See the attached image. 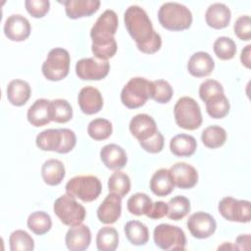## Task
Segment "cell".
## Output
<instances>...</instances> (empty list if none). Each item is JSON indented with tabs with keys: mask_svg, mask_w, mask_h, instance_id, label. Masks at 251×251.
<instances>
[{
	"mask_svg": "<svg viewBox=\"0 0 251 251\" xmlns=\"http://www.w3.org/2000/svg\"><path fill=\"white\" fill-rule=\"evenodd\" d=\"M77 102L82 113L93 115L98 113L103 107V97L101 92L93 86H84L80 89Z\"/></svg>",
	"mask_w": 251,
	"mask_h": 251,
	"instance_id": "17",
	"label": "cell"
},
{
	"mask_svg": "<svg viewBox=\"0 0 251 251\" xmlns=\"http://www.w3.org/2000/svg\"><path fill=\"white\" fill-rule=\"evenodd\" d=\"M167 204V217L174 221H179L183 219L190 211V201L181 195L173 197Z\"/></svg>",
	"mask_w": 251,
	"mask_h": 251,
	"instance_id": "36",
	"label": "cell"
},
{
	"mask_svg": "<svg viewBox=\"0 0 251 251\" xmlns=\"http://www.w3.org/2000/svg\"><path fill=\"white\" fill-rule=\"evenodd\" d=\"M71 57L64 48H53L49 51L46 60L42 64L43 75L51 81H59L65 78L70 71Z\"/></svg>",
	"mask_w": 251,
	"mask_h": 251,
	"instance_id": "8",
	"label": "cell"
},
{
	"mask_svg": "<svg viewBox=\"0 0 251 251\" xmlns=\"http://www.w3.org/2000/svg\"><path fill=\"white\" fill-rule=\"evenodd\" d=\"M63 132V140L62 145L57 153L66 154L74 149L76 144V136L75 133L70 128H62Z\"/></svg>",
	"mask_w": 251,
	"mask_h": 251,
	"instance_id": "46",
	"label": "cell"
},
{
	"mask_svg": "<svg viewBox=\"0 0 251 251\" xmlns=\"http://www.w3.org/2000/svg\"><path fill=\"white\" fill-rule=\"evenodd\" d=\"M250 248V234H240L235 239L234 249L249 250Z\"/></svg>",
	"mask_w": 251,
	"mask_h": 251,
	"instance_id": "48",
	"label": "cell"
},
{
	"mask_svg": "<svg viewBox=\"0 0 251 251\" xmlns=\"http://www.w3.org/2000/svg\"><path fill=\"white\" fill-rule=\"evenodd\" d=\"M218 209L222 217L229 222H250L251 210L250 202L248 200H237L227 196L219 202Z\"/></svg>",
	"mask_w": 251,
	"mask_h": 251,
	"instance_id": "10",
	"label": "cell"
},
{
	"mask_svg": "<svg viewBox=\"0 0 251 251\" xmlns=\"http://www.w3.org/2000/svg\"><path fill=\"white\" fill-rule=\"evenodd\" d=\"M109 71V62L95 57L80 59L75 64V74L83 80H100L107 76Z\"/></svg>",
	"mask_w": 251,
	"mask_h": 251,
	"instance_id": "11",
	"label": "cell"
},
{
	"mask_svg": "<svg viewBox=\"0 0 251 251\" xmlns=\"http://www.w3.org/2000/svg\"><path fill=\"white\" fill-rule=\"evenodd\" d=\"M66 175L64 164L58 159H49L41 167V176L48 185L55 186L62 182Z\"/></svg>",
	"mask_w": 251,
	"mask_h": 251,
	"instance_id": "26",
	"label": "cell"
},
{
	"mask_svg": "<svg viewBox=\"0 0 251 251\" xmlns=\"http://www.w3.org/2000/svg\"><path fill=\"white\" fill-rule=\"evenodd\" d=\"M53 210L60 221L69 226L80 225L86 216L84 207L79 204L75 197L67 193L55 200Z\"/></svg>",
	"mask_w": 251,
	"mask_h": 251,
	"instance_id": "7",
	"label": "cell"
},
{
	"mask_svg": "<svg viewBox=\"0 0 251 251\" xmlns=\"http://www.w3.org/2000/svg\"><path fill=\"white\" fill-rule=\"evenodd\" d=\"M196 148V139L189 134H176L170 141L171 152L177 157H190L195 153Z\"/></svg>",
	"mask_w": 251,
	"mask_h": 251,
	"instance_id": "27",
	"label": "cell"
},
{
	"mask_svg": "<svg viewBox=\"0 0 251 251\" xmlns=\"http://www.w3.org/2000/svg\"><path fill=\"white\" fill-rule=\"evenodd\" d=\"M201 140L208 148H219L223 146L226 140V131L220 126H207L201 133Z\"/></svg>",
	"mask_w": 251,
	"mask_h": 251,
	"instance_id": "31",
	"label": "cell"
},
{
	"mask_svg": "<svg viewBox=\"0 0 251 251\" xmlns=\"http://www.w3.org/2000/svg\"><path fill=\"white\" fill-rule=\"evenodd\" d=\"M154 243L163 250H184L186 237L183 230L170 224H160L153 231Z\"/></svg>",
	"mask_w": 251,
	"mask_h": 251,
	"instance_id": "9",
	"label": "cell"
},
{
	"mask_svg": "<svg viewBox=\"0 0 251 251\" xmlns=\"http://www.w3.org/2000/svg\"><path fill=\"white\" fill-rule=\"evenodd\" d=\"M206 111L213 119H222L226 117L230 109L228 99L224 94H219L209 98L206 102Z\"/></svg>",
	"mask_w": 251,
	"mask_h": 251,
	"instance_id": "34",
	"label": "cell"
},
{
	"mask_svg": "<svg viewBox=\"0 0 251 251\" xmlns=\"http://www.w3.org/2000/svg\"><path fill=\"white\" fill-rule=\"evenodd\" d=\"M91 242V231L86 225L72 226L66 233L65 243L71 251H83L87 249Z\"/></svg>",
	"mask_w": 251,
	"mask_h": 251,
	"instance_id": "16",
	"label": "cell"
},
{
	"mask_svg": "<svg viewBox=\"0 0 251 251\" xmlns=\"http://www.w3.org/2000/svg\"><path fill=\"white\" fill-rule=\"evenodd\" d=\"M152 81L135 76L130 78L123 87L121 101L128 109H136L143 106L151 98Z\"/></svg>",
	"mask_w": 251,
	"mask_h": 251,
	"instance_id": "4",
	"label": "cell"
},
{
	"mask_svg": "<svg viewBox=\"0 0 251 251\" xmlns=\"http://www.w3.org/2000/svg\"><path fill=\"white\" fill-rule=\"evenodd\" d=\"M219 94H224V87L218 80L206 79L199 86V97L203 102Z\"/></svg>",
	"mask_w": 251,
	"mask_h": 251,
	"instance_id": "42",
	"label": "cell"
},
{
	"mask_svg": "<svg viewBox=\"0 0 251 251\" xmlns=\"http://www.w3.org/2000/svg\"><path fill=\"white\" fill-rule=\"evenodd\" d=\"M67 194L78 198L83 202H92L102 191V183L94 176H76L66 184Z\"/></svg>",
	"mask_w": 251,
	"mask_h": 251,
	"instance_id": "6",
	"label": "cell"
},
{
	"mask_svg": "<svg viewBox=\"0 0 251 251\" xmlns=\"http://www.w3.org/2000/svg\"><path fill=\"white\" fill-rule=\"evenodd\" d=\"M27 121L33 126H43L51 120V101L40 98L37 99L27 110Z\"/></svg>",
	"mask_w": 251,
	"mask_h": 251,
	"instance_id": "23",
	"label": "cell"
},
{
	"mask_svg": "<svg viewBox=\"0 0 251 251\" xmlns=\"http://www.w3.org/2000/svg\"><path fill=\"white\" fill-rule=\"evenodd\" d=\"M168 213V204L163 201H156L153 203L150 211L146 215L152 220H159L167 216Z\"/></svg>",
	"mask_w": 251,
	"mask_h": 251,
	"instance_id": "47",
	"label": "cell"
},
{
	"mask_svg": "<svg viewBox=\"0 0 251 251\" xmlns=\"http://www.w3.org/2000/svg\"><path fill=\"white\" fill-rule=\"evenodd\" d=\"M215 68V62L211 55L204 51H199L191 55L187 63L188 73L195 77L209 75Z\"/></svg>",
	"mask_w": 251,
	"mask_h": 251,
	"instance_id": "20",
	"label": "cell"
},
{
	"mask_svg": "<svg viewBox=\"0 0 251 251\" xmlns=\"http://www.w3.org/2000/svg\"><path fill=\"white\" fill-rule=\"evenodd\" d=\"M213 49L219 59L230 60L236 53V44L230 37L220 36L214 41Z\"/></svg>",
	"mask_w": 251,
	"mask_h": 251,
	"instance_id": "40",
	"label": "cell"
},
{
	"mask_svg": "<svg viewBox=\"0 0 251 251\" xmlns=\"http://www.w3.org/2000/svg\"><path fill=\"white\" fill-rule=\"evenodd\" d=\"M73 118V108L65 99L51 101V120L58 124H65Z\"/></svg>",
	"mask_w": 251,
	"mask_h": 251,
	"instance_id": "38",
	"label": "cell"
},
{
	"mask_svg": "<svg viewBox=\"0 0 251 251\" xmlns=\"http://www.w3.org/2000/svg\"><path fill=\"white\" fill-rule=\"evenodd\" d=\"M153 202L151 198L143 192H137L130 196L126 202L127 210L130 214L135 216L147 215L150 211Z\"/></svg>",
	"mask_w": 251,
	"mask_h": 251,
	"instance_id": "35",
	"label": "cell"
},
{
	"mask_svg": "<svg viewBox=\"0 0 251 251\" xmlns=\"http://www.w3.org/2000/svg\"><path fill=\"white\" fill-rule=\"evenodd\" d=\"M230 10L224 3H214L210 5L205 13L207 25L216 29L226 27L230 22Z\"/></svg>",
	"mask_w": 251,
	"mask_h": 251,
	"instance_id": "22",
	"label": "cell"
},
{
	"mask_svg": "<svg viewBox=\"0 0 251 251\" xmlns=\"http://www.w3.org/2000/svg\"><path fill=\"white\" fill-rule=\"evenodd\" d=\"M175 186L181 189L192 188L198 181V173L196 169L184 162L174 164L170 168Z\"/></svg>",
	"mask_w": 251,
	"mask_h": 251,
	"instance_id": "13",
	"label": "cell"
},
{
	"mask_svg": "<svg viewBox=\"0 0 251 251\" xmlns=\"http://www.w3.org/2000/svg\"><path fill=\"white\" fill-rule=\"evenodd\" d=\"M125 25L136 43L139 51L145 54H153L160 50L162 38L153 28V25L146 11L137 5L126 8L124 15Z\"/></svg>",
	"mask_w": 251,
	"mask_h": 251,
	"instance_id": "1",
	"label": "cell"
},
{
	"mask_svg": "<svg viewBox=\"0 0 251 251\" xmlns=\"http://www.w3.org/2000/svg\"><path fill=\"white\" fill-rule=\"evenodd\" d=\"M174 188L175 183L168 169H159L150 179V189L157 196H167L173 192Z\"/></svg>",
	"mask_w": 251,
	"mask_h": 251,
	"instance_id": "25",
	"label": "cell"
},
{
	"mask_svg": "<svg viewBox=\"0 0 251 251\" xmlns=\"http://www.w3.org/2000/svg\"><path fill=\"white\" fill-rule=\"evenodd\" d=\"M113 131V126L110 121L97 118L92 120L87 126L88 135L94 140H104L107 139Z\"/></svg>",
	"mask_w": 251,
	"mask_h": 251,
	"instance_id": "37",
	"label": "cell"
},
{
	"mask_svg": "<svg viewBox=\"0 0 251 251\" xmlns=\"http://www.w3.org/2000/svg\"><path fill=\"white\" fill-rule=\"evenodd\" d=\"M31 26L28 20L19 14L11 15L4 24V33L12 41H24L30 34Z\"/></svg>",
	"mask_w": 251,
	"mask_h": 251,
	"instance_id": "14",
	"label": "cell"
},
{
	"mask_svg": "<svg viewBox=\"0 0 251 251\" xmlns=\"http://www.w3.org/2000/svg\"><path fill=\"white\" fill-rule=\"evenodd\" d=\"M176 124L184 129L194 130L202 124V114L198 103L191 97H180L174 107Z\"/></svg>",
	"mask_w": 251,
	"mask_h": 251,
	"instance_id": "5",
	"label": "cell"
},
{
	"mask_svg": "<svg viewBox=\"0 0 251 251\" xmlns=\"http://www.w3.org/2000/svg\"><path fill=\"white\" fill-rule=\"evenodd\" d=\"M173 94V87L167 80L157 79L152 81V92L150 99H153L161 104H166L172 99Z\"/></svg>",
	"mask_w": 251,
	"mask_h": 251,
	"instance_id": "41",
	"label": "cell"
},
{
	"mask_svg": "<svg viewBox=\"0 0 251 251\" xmlns=\"http://www.w3.org/2000/svg\"><path fill=\"white\" fill-rule=\"evenodd\" d=\"M233 30L235 35L244 41H248L251 38V19L249 16L244 15L237 18L234 23Z\"/></svg>",
	"mask_w": 251,
	"mask_h": 251,
	"instance_id": "43",
	"label": "cell"
},
{
	"mask_svg": "<svg viewBox=\"0 0 251 251\" xmlns=\"http://www.w3.org/2000/svg\"><path fill=\"white\" fill-rule=\"evenodd\" d=\"M31 89L25 80L13 79L7 86V98L9 102L17 107L25 105L29 99Z\"/></svg>",
	"mask_w": 251,
	"mask_h": 251,
	"instance_id": "24",
	"label": "cell"
},
{
	"mask_svg": "<svg viewBox=\"0 0 251 251\" xmlns=\"http://www.w3.org/2000/svg\"><path fill=\"white\" fill-rule=\"evenodd\" d=\"M158 20L163 27L173 31L184 30L192 24L190 10L177 2H166L158 11Z\"/></svg>",
	"mask_w": 251,
	"mask_h": 251,
	"instance_id": "3",
	"label": "cell"
},
{
	"mask_svg": "<svg viewBox=\"0 0 251 251\" xmlns=\"http://www.w3.org/2000/svg\"><path fill=\"white\" fill-rule=\"evenodd\" d=\"M108 189L110 193H114L121 198L125 197L130 190L129 176L120 170L116 171L108 179Z\"/></svg>",
	"mask_w": 251,
	"mask_h": 251,
	"instance_id": "32",
	"label": "cell"
},
{
	"mask_svg": "<svg viewBox=\"0 0 251 251\" xmlns=\"http://www.w3.org/2000/svg\"><path fill=\"white\" fill-rule=\"evenodd\" d=\"M118 25V16L111 9L104 11L96 20L90 30V37L92 39L91 51L95 58L108 61V59L114 57L118 49L114 37Z\"/></svg>",
	"mask_w": 251,
	"mask_h": 251,
	"instance_id": "2",
	"label": "cell"
},
{
	"mask_svg": "<svg viewBox=\"0 0 251 251\" xmlns=\"http://www.w3.org/2000/svg\"><path fill=\"white\" fill-rule=\"evenodd\" d=\"M25 6L31 17L42 18L48 13L50 2L48 0H26Z\"/></svg>",
	"mask_w": 251,
	"mask_h": 251,
	"instance_id": "44",
	"label": "cell"
},
{
	"mask_svg": "<svg viewBox=\"0 0 251 251\" xmlns=\"http://www.w3.org/2000/svg\"><path fill=\"white\" fill-rule=\"evenodd\" d=\"M129 130L138 141H144L158 131L154 119L147 114L134 116L129 122Z\"/></svg>",
	"mask_w": 251,
	"mask_h": 251,
	"instance_id": "18",
	"label": "cell"
},
{
	"mask_svg": "<svg viewBox=\"0 0 251 251\" xmlns=\"http://www.w3.org/2000/svg\"><path fill=\"white\" fill-rule=\"evenodd\" d=\"M63 140L62 128H48L37 134L36 146L43 151H56L60 149Z\"/></svg>",
	"mask_w": 251,
	"mask_h": 251,
	"instance_id": "28",
	"label": "cell"
},
{
	"mask_svg": "<svg viewBox=\"0 0 251 251\" xmlns=\"http://www.w3.org/2000/svg\"><path fill=\"white\" fill-rule=\"evenodd\" d=\"M250 54H251V45L248 44L242 49L241 55H240V61L242 65H244L246 68H250Z\"/></svg>",
	"mask_w": 251,
	"mask_h": 251,
	"instance_id": "49",
	"label": "cell"
},
{
	"mask_svg": "<svg viewBox=\"0 0 251 251\" xmlns=\"http://www.w3.org/2000/svg\"><path fill=\"white\" fill-rule=\"evenodd\" d=\"M119 245V233L115 227L103 226L96 235V246L99 251H114Z\"/></svg>",
	"mask_w": 251,
	"mask_h": 251,
	"instance_id": "30",
	"label": "cell"
},
{
	"mask_svg": "<svg viewBox=\"0 0 251 251\" xmlns=\"http://www.w3.org/2000/svg\"><path fill=\"white\" fill-rule=\"evenodd\" d=\"M139 144L146 152L156 154L161 152L164 148V136L158 130L154 135H152L148 139L144 141H139Z\"/></svg>",
	"mask_w": 251,
	"mask_h": 251,
	"instance_id": "45",
	"label": "cell"
},
{
	"mask_svg": "<svg viewBox=\"0 0 251 251\" xmlns=\"http://www.w3.org/2000/svg\"><path fill=\"white\" fill-rule=\"evenodd\" d=\"M186 225L191 235L198 239L210 237L217 228V223L214 217L202 211L192 214L188 218Z\"/></svg>",
	"mask_w": 251,
	"mask_h": 251,
	"instance_id": "12",
	"label": "cell"
},
{
	"mask_svg": "<svg viewBox=\"0 0 251 251\" xmlns=\"http://www.w3.org/2000/svg\"><path fill=\"white\" fill-rule=\"evenodd\" d=\"M100 158L103 164L110 170H121L127 163V156L125 149L118 144L110 143L102 147Z\"/></svg>",
	"mask_w": 251,
	"mask_h": 251,
	"instance_id": "19",
	"label": "cell"
},
{
	"mask_svg": "<svg viewBox=\"0 0 251 251\" xmlns=\"http://www.w3.org/2000/svg\"><path fill=\"white\" fill-rule=\"evenodd\" d=\"M11 251H31L34 248L33 238L23 229L13 231L9 237Z\"/></svg>",
	"mask_w": 251,
	"mask_h": 251,
	"instance_id": "39",
	"label": "cell"
},
{
	"mask_svg": "<svg viewBox=\"0 0 251 251\" xmlns=\"http://www.w3.org/2000/svg\"><path fill=\"white\" fill-rule=\"evenodd\" d=\"M127 240L136 246L144 245L149 240L148 227L139 221H129L124 227Z\"/></svg>",
	"mask_w": 251,
	"mask_h": 251,
	"instance_id": "29",
	"label": "cell"
},
{
	"mask_svg": "<svg viewBox=\"0 0 251 251\" xmlns=\"http://www.w3.org/2000/svg\"><path fill=\"white\" fill-rule=\"evenodd\" d=\"M27 227L37 235L47 233L52 226L51 217L44 211H36L31 213L27 218Z\"/></svg>",
	"mask_w": 251,
	"mask_h": 251,
	"instance_id": "33",
	"label": "cell"
},
{
	"mask_svg": "<svg viewBox=\"0 0 251 251\" xmlns=\"http://www.w3.org/2000/svg\"><path fill=\"white\" fill-rule=\"evenodd\" d=\"M122 214V198L109 193L97 209L98 220L105 225L115 224Z\"/></svg>",
	"mask_w": 251,
	"mask_h": 251,
	"instance_id": "15",
	"label": "cell"
},
{
	"mask_svg": "<svg viewBox=\"0 0 251 251\" xmlns=\"http://www.w3.org/2000/svg\"><path fill=\"white\" fill-rule=\"evenodd\" d=\"M70 19H78L93 15L100 7L99 0H67L61 2Z\"/></svg>",
	"mask_w": 251,
	"mask_h": 251,
	"instance_id": "21",
	"label": "cell"
}]
</instances>
